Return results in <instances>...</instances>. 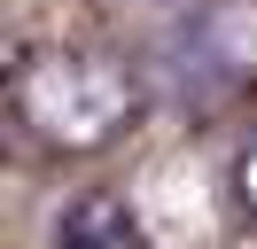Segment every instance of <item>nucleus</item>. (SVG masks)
<instances>
[{
    "label": "nucleus",
    "mask_w": 257,
    "mask_h": 249,
    "mask_svg": "<svg viewBox=\"0 0 257 249\" xmlns=\"http://www.w3.org/2000/svg\"><path fill=\"white\" fill-rule=\"evenodd\" d=\"M133 70L117 55H39L16 78V109L47 148H109L133 125Z\"/></svg>",
    "instance_id": "1"
},
{
    "label": "nucleus",
    "mask_w": 257,
    "mask_h": 249,
    "mask_svg": "<svg viewBox=\"0 0 257 249\" xmlns=\"http://www.w3.org/2000/svg\"><path fill=\"white\" fill-rule=\"evenodd\" d=\"M55 249H148V233H141V218L117 195L86 187V195H70L55 210Z\"/></svg>",
    "instance_id": "2"
},
{
    "label": "nucleus",
    "mask_w": 257,
    "mask_h": 249,
    "mask_svg": "<svg viewBox=\"0 0 257 249\" xmlns=\"http://www.w3.org/2000/svg\"><path fill=\"white\" fill-rule=\"evenodd\" d=\"M234 195H241V210L257 218V133L234 148Z\"/></svg>",
    "instance_id": "3"
}]
</instances>
